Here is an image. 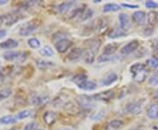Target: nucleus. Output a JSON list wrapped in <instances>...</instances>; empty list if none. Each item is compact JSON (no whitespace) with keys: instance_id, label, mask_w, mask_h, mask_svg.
Masks as SVG:
<instances>
[{"instance_id":"nucleus-17","label":"nucleus","mask_w":158,"mask_h":130,"mask_svg":"<svg viewBox=\"0 0 158 130\" xmlns=\"http://www.w3.org/2000/svg\"><path fill=\"white\" fill-rule=\"evenodd\" d=\"M147 116L151 120H157L158 119V104L153 103L151 105L148 106L147 109Z\"/></svg>"},{"instance_id":"nucleus-49","label":"nucleus","mask_w":158,"mask_h":130,"mask_svg":"<svg viewBox=\"0 0 158 130\" xmlns=\"http://www.w3.org/2000/svg\"><path fill=\"white\" fill-rule=\"evenodd\" d=\"M93 3H95V4H97V3H101V0H94Z\"/></svg>"},{"instance_id":"nucleus-38","label":"nucleus","mask_w":158,"mask_h":130,"mask_svg":"<svg viewBox=\"0 0 158 130\" xmlns=\"http://www.w3.org/2000/svg\"><path fill=\"white\" fill-rule=\"evenodd\" d=\"M67 103V99H64L62 96L57 97L56 99L54 100V105L56 106V107H59L61 106H64Z\"/></svg>"},{"instance_id":"nucleus-43","label":"nucleus","mask_w":158,"mask_h":130,"mask_svg":"<svg viewBox=\"0 0 158 130\" xmlns=\"http://www.w3.org/2000/svg\"><path fill=\"white\" fill-rule=\"evenodd\" d=\"M104 115H105L104 112H99V113H98L95 115L91 116V119L94 120H101L104 117Z\"/></svg>"},{"instance_id":"nucleus-24","label":"nucleus","mask_w":158,"mask_h":130,"mask_svg":"<svg viewBox=\"0 0 158 130\" xmlns=\"http://www.w3.org/2000/svg\"><path fill=\"white\" fill-rule=\"evenodd\" d=\"M18 121L17 117L13 115H5L0 118V124L2 125H11L14 124Z\"/></svg>"},{"instance_id":"nucleus-32","label":"nucleus","mask_w":158,"mask_h":130,"mask_svg":"<svg viewBox=\"0 0 158 130\" xmlns=\"http://www.w3.org/2000/svg\"><path fill=\"white\" fill-rule=\"evenodd\" d=\"M124 121L121 120H113L109 122V127L112 129H118L121 127H123Z\"/></svg>"},{"instance_id":"nucleus-8","label":"nucleus","mask_w":158,"mask_h":130,"mask_svg":"<svg viewBox=\"0 0 158 130\" xmlns=\"http://www.w3.org/2000/svg\"><path fill=\"white\" fill-rule=\"evenodd\" d=\"M37 25L33 21H29L27 24H25L24 26H22V27L19 30V34L21 36H27L29 34H31L32 33H34V31L37 29Z\"/></svg>"},{"instance_id":"nucleus-31","label":"nucleus","mask_w":158,"mask_h":130,"mask_svg":"<svg viewBox=\"0 0 158 130\" xmlns=\"http://www.w3.org/2000/svg\"><path fill=\"white\" fill-rule=\"evenodd\" d=\"M148 21L149 24H156L158 23V11H152L148 14Z\"/></svg>"},{"instance_id":"nucleus-36","label":"nucleus","mask_w":158,"mask_h":130,"mask_svg":"<svg viewBox=\"0 0 158 130\" xmlns=\"http://www.w3.org/2000/svg\"><path fill=\"white\" fill-rule=\"evenodd\" d=\"M83 11H84V8H81V7H77L76 9H73L72 11H70L69 13V19H73V18H75L76 16H78V15L81 16Z\"/></svg>"},{"instance_id":"nucleus-44","label":"nucleus","mask_w":158,"mask_h":130,"mask_svg":"<svg viewBox=\"0 0 158 130\" xmlns=\"http://www.w3.org/2000/svg\"><path fill=\"white\" fill-rule=\"evenodd\" d=\"M153 32H154V27H149L145 28L143 34H144V35H146V36H148V35H150V34H152Z\"/></svg>"},{"instance_id":"nucleus-14","label":"nucleus","mask_w":158,"mask_h":130,"mask_svg":"<svg viewBox=\"0 0 158 130\" xmlns=\"http://www.w3.org/2000/svg\"><path fill=\"white\" fill-rule=\"evenodd\" d=\"M85 44L87 49H90L93 51L94 53H97L101 46V41L98 39H90V40H85Z\"/></svg>"},{"instance_id":"nucleus-4","label":"nucleus","mask_w":158,"mask_h":130,"mask_svg":"<svg viewBox=\"0 0 158 130\" xmlns=\"http://www.w3.org/2000/svg\"><path fill=\"white\" fill-rule=\"evenodd\" d=\"M93 98L92 97H89L87 95H79L77 98V102L79 106L83 109H86L89 110L94 107V102H93Z\"/></svg>"},{"instance_id":"nucleus-55","label":"nucleus","mask_w":158,"mask_h":130,"mask_svg":"<svg viewBox=\"0 0 158 130\" xmlns=\"http://www.w3.org/2000/svg\"><path fill=\"white\" fill-rule=\"evenodd\" d=\"M11 130H16V129H11Z\"/></svg>"},{"instance_id":"nucleus-48","label":"nucleus","mask_w":158,"mask_h":130,"mask_svg":"<svg viewBox=\"0 0 158 130\" xmlns=\"http://www.w3.org/2000/svg\"><path fill=\"white\" fill-rule=\"evenodd\" d=\"M7 3V0H0V5H5Z\"/></svg>"},{"instance_id":"nucleus-41","label":"nucleus","mask_w":158,"mask_h":130,"mask_svg":"<svg viewBox=\"0 0 158 130\" xmlns=\"http://www.w3.org/2000/svg\"><path fill=\"white\" fill-rule=\"evenodd\" d=\"M145 6L148 9H156V8H158V3L149 0V1H147L145 3Z\"/></svg>"},{"instance_id":"nucleus-21","label":"nucleus","mask_w":158,"mask_h":130,"mask_svg":"<svg viewBox=\"0 0 158 130\" xmlns=\"http://www.w3.org/2000/svg\"><path fill=\"white\" fill-rule=\"evenodd\" d=\"M36 65L40 69L45 70V69H48L53 68L55 66V63L50 62V61L43 60V59H38V60H36Z\"/></svg>"},{"instance_id":"nucleus-19","label":"nucleus","mask_w":158,"mask_h":130,"mask_svg":"<svg viewBox=\"0 0 158 130\" xmlns=\"http://www.w3.org/2000/svg\"><path fill=\"white\" fill-rule=\"evenodd\" d=\"M127 32L124 31L123 29L120 28V27H114V28L111 29L108 36L111 39H117V38L125 37V36H127Z\"/></svg>"},{"instance_id":"nucleus-23","label":"nucleus","mask_w":158,"mask_h":130,"mask_svg":"<svg viewBox=\"0 0 158 130\" xmlns=\"http://www.w3.org/2000/svg\"><path fill=\"white\" fill-rule=\"evenodd\" d=\"M118 43H110L105 47L104 48V54L105 56H112L116 51L118 50Z\"/></svg>"},{"instance_id":"nucleus-52","label":"nucleus","mask_w":158,"mask_h":130,"mask_svg":"<svg viewBox=\"0 0 158 130\" xmlns=\"http://www.w3.org/2000/svg\"><path fill=\"white\" fill-rule=\"evenodd\" d=\"M156 98H157V99H158V90L156 91Z\"/></svg>"},{"instance_id":"nucleus-1","label":"nucleus","mask_w":158,"mask_h":130,"mask_svg":"<svg viewBox=\"0 0 158 130\" xmlns=\"http://www.w3.org/2000/svg\"><path fill=\"white\" fill-rule=\"evenodd\" d=\"M130 71L133 76V79L137 83H142L147 78V69L146 65L143 63H135L130 67Z\"/></svg>"},{"instance_id":"nucleus-33","label":"nucleus","mask_w":158,"mask_h":130,"mask_svg":"<svg viewBox=\"0 0 158 130\" xmlns=\"http://www.w3.org/2000/svg\"><path fill=\"white\" fill-rule=\"evenodd\" d=\"M27 44L31 48H34V49H36V48H39L40 47V41L37 38H30L28 40H27Z\"/></svg>"},{"instance_id":"nucleus-13","label":"nucleus","mask_w":158,"mask_h":130,"mask_svg":"<svg viewBox=\"0 0 158 130\" xmlns=\"http://www.w3.org/2000/svg\"><path fill=\"white\" fill-rule=\"evenodd\" d=\"M3 19H4V24L7 27H11L12 25L16 24L18 20L19 19V17L15 13H6L5 15H3Z\"/></svg>"},{"instance_id":"nucleus-54","label":"nucleus","mask_w":158,"mask_h":130,"mask_svg":"<svg viewBox=\"0 0 158 130\" xmlns=\"http://www.w3.org/2000/svg\"><path fill=\"white\" fill-rule=\"evenodd\" d=\"M0 67H1V62H0Z\"/></svg>"},{"instance_id":"nucleus-40","label":"nucleus","mask_w":158,"mask_h":130,"mask_svg":"<svg viewBox=\"0 0 158 130\" xmlns=\"http://www.w3.org/2000/svg\"><path fill=\"white\" fill-rule=\"evenodd\" d=\"M148 84L152 86H156L158 85V71L153 75L152 77L148 80Z\"/></svg>"},{"instance_id":"nucleus-22","label":"nucleus","mask_w":158,"mask_h":130,"mask_svg":"<svg viewBox=\"0 0 158 130\" xmlns=\"http://www.w3.org/2000/svg\"><path fill=\"white\" fill-rule=\"evenodd\" d=\"M95 56L96 53H94L93 51L90 50V49H85L84 50V55H83V59L86 63L88 64H91L95 60Z\"/></svg>"},{"instance_id":"nucleus-11","label":"nucleus","mask_w":158,"mask_h":130,"mask_svg":"<svg viewBox=\"0 0 158 130\" xmlns=\"http://www.w3.org/2000/svg\"><path fill=\"white\" fill-rule=\"evenodd\" d=\"M133 21L138 26H142L146 22V13L143 11H136L132 15Z\"/></svg>"},{"instance_id":"nucleus-9","label":"nucleus","mask_w":158,"mask_h":130,"mask_svg":"<svg viewBox=\"0 0 158 130\" xmlns=\"http://www.w3.org/2000/svg\"><path fill=\"white\" fill-rule=\"evenodd\" d=\"M118 20H119V25H120V28L123 29L124 31H128L131 27H132V23L130 19L129 16L127 13H120L118 16Z\"/></svg>"},{"instance_id":"nucleus-46","label":"nucleus","mask_w":158,"mask_h":130,"mask_svg":"<svg viewBox=\"0 0 158 130\" xmlns=\"http://www.w3.org/2000/svg\"><path fill=\"white\" fill-rule=\"evenodd\" d=\"M6 34H7V32H6V30H4V29H0V40H1V39H3V38L6 36Z\"/></svg>"},{"instance_id":"nucleus-29","label":"nucleus","mask_w":158,"mask_h":130,"mask_svg":"<svg viewBox=\"0 0 158 130\" xmlns=\"http://www.w3.org/2000/svg\"><path fill=\"white\" fill-rule=\"evenodd\" d=\"M108 27V19L106 18H100L98 21L96 25V30L100 31L103 29H106Z\"/></svg>"},{"instance_id":"nucleus-42","label":"nucleus","mask_w":158,"mask_h":130,"mask_svg":"<svg viewBox=\"0 0 158 130\" xmlns=\"http://www.w3.org/2000/svg\"><path fill=\"white\" fill-rule=\"evenodd\" d=\"M113 59V57H111V56H105V55H102L100 57L98 58V61L99 62H106L111 61Z\"/></svg>"},{"instance_id":"nucleus-2","label":"nucleus","mask_w":158,"mask_h":130,"mask_svg":"<svg viewBox=\"0 0 158 130\" xmlns=\"http://www.w3.org/2000/svg\"><path fill=\"white\" fill-rule=\"evenodd\" d=\"M4 58L9 62L23 63L27 59V54L22 51H9L4 54Z\"/></svg>"},{"instance_id":"nucleus-7","label":"nucleus","mask_w":158,"mask_h":130,"mask_svg":"<svg viewBox=\"0 0 158 130\" xmlns=\"http://www.w3.org/2000/svg\"><path fill=\"white\" fill-rule=\"evenodd\" d=\"M72 46V41L69 39H62L55 43V47L59 53H65Z\"/></svg>"},{"instance_id":"nucleus-26","label":"nucleus","mask_w":158,"mask_h":130,"mask_svg":"<svg viewBox=\"0 0 158 130\" xmlns=\"http://www.w3.org/2000/svg\"><path fill=\"white\" fill-rule=\"evenodd\" d=\"M80 89L85 90H93L97 88V84L93 81L90 80H86L85 82H84L81 85L78 86Z\"/></svg>"},{"instance_id":"nucleus-50","label":"nucleus","mask_w":158,"mask_h":130,"mask_svg":"<svg viewBox=\"0 0 158 130\" xmlns=\"http://www.w3.org/2000/svg\"><path fill=\"white\" fill-rule=\"evenodd\" d=\"M3 77H4V75H3V73L0 71V79H2V78H3Z\"/></svg>"},{"instance_id":"nucleus-39","label":"nucleus","mask_w":158,"mask_h":130,"mask_svg":"<svg viewBox=\"0 0 158 130\" xmlns=\"http://www.w3.org/2000/svg\"><path fill=\"white\" fill-rule=\"evenodd\" d=\"M31 115H32V112L30 110H23V111L18 113V119H27V118H29Z\"/></svg>"},{"instance_id":"nucleus-30","label":"nucleus","mask_w":158,"mask_h":130,"mask_svg":"<svg viewBox=\"0 0 158 130\" xmlns=\"http://www.w3.org/2000/svg\"><path fill=\"white\" fill-rule=\"evenodd\" d=\"M93 16V11L90 9V8H87V9H85L83 11V13L81 14V16H80V20L81 21H87V20H89L90 18Z\"/></svg>"},{"instance_id":"nucleus-3","label":"nucleus","mask_w":158,"mask_h":130,"mask_svg":"<svg viewBox=\"0 0 158 130\" xmlns=\"http://www.w3.org/2000/svg\"><path fill=\"white\" fill-rule=\"evenodd\" d=\"M143 100H136L129 102L126 106V112L132 115H138L142 112Z\"/></svg>"},{"instance_id":"nucleus-5","label":"nucleus","mask_w":158,"mask_h":130,"mask_svg":"<svg viewBox=\"0 0 158 130\" xmlns=\"http://www.w3.org/2000/svg\"><path fill=\"white\" fill-rule=\"evenodd\" d=\"M114 97H115V92L113 90H109L94 94L92 98L94 100H97V101H110Z\"/></svg>"},{"instance_id":"nucleus-53","label":"nucleus","mask_w":158,"mask_h":130,"mask_svg":"<svg viewBox=\"0 0 158 130\" xmlns=\"http://www.w3.org/2000/svg\"><path fill=\"white\" fill-rule=\"evenodd\" d=\"M61 130H70V129H68V128H64V129H61Z\"/></svg>"},{"instance_id":"nucleus-45","label":"nucleus","mask_w":158,"mask_h":130,"mask_svg":"<svg viewBox=\"0 0 158 130\" xmlns=\"http://www.w3.org/2000/svg\"><path fill=\"white\" fill-rule=\"evenodd\" d=\"M120 6H123V7H126V8H129V9H135V8L139 7L136 5H130V4H121Z\"/></svg>"},{"instance_id":"nucleus-28","label":"nucleus","mask_w":158,"mask_h":130,"mask_svg":"<svg viewBox=\"0 0 158 130\" xmlns=\"http://www.w3.org/2000/svg\"><path fill=\"white\" fill-rule=\"evenodd\" d=\"M40 54L42 57H51L54 56V50H53V48L51 47H49V46H44L42 48H40Z\"/></svg>"},{"instance_id":"nucleus-47","label":"nucleus","mask_w":158,"mask_h":130,"mask_svg":"<svg viewBox=\"0 0 158 130\" xmlns=\"http://www.w3.org/2000/svg\"><path fill=\"white\" fill-rule=\"evenodd\" d=\"M4 24V19H3V15L0 14V27Z\"/></svg>"},{"instance_id":"nucleus-27","label":"nucleus","mask_w":158,"mask_h":130,"mask_svg":"<svg viewBox=\"0 0 158 130\" xmlns=\"http://www.w3.org/2000/svg\"><path fill=\"white\" fill-rule=\"evenodd\" d=\"M71 80L74 84H76L77 86H79L88 79H87V76L85 74H77L76 76H74Z\"/></svg>"},{"instance_id":"nucleus-10","label":"nucleus","mask_w":158,"mask_h":130,"mask_svg":"<svg viewBox=\"0 0 158 130\" xmlns=\"http://www.w3.org/2000/svg\"><path fill=\"white\" fill-rule=\"evenodd\" d=\"M139 48V41L138 40H132L128 42L127 45H125L122 48H121V54L123 55H129L131 53H133L134 51H135L137 48Z\"/></svg>"},{"instance_id":"nucleus-34","label":"nucleus","mask_w":158,"mask_h":130,"mask_svg":"<svg viewBox=\"0 0 158 130\" xmlns=\"http://www.w3.org/2000/svg\"><path fill=\"white\" fill-rule=\"evenodd\" d=\"M24 130H44L37 122L33 121V122H29L28 124H27L24 128Z\"/></svg>"},{"instance_id":"nucleus-51","label":"nucleus","mask_w":158,"mask_h":130,"mask_svg":"<svg viewBox=\"0 0 158 130\" xmlns=\"http://www.w3.org/2000/svg\"><path fill=\"white\" fill-rule=\"evenodd\" d=\"M128 130H143V129H141V128H131V129H128Z\"/></svg>"},{"instance_id":"nucleus-35","label":"nucleus","mask_w":158,"mask_h":130,"mask_svg":"<svg viewBox=\"0 0 158 130\" xmlns=\"http://www.w3.org/2000/svg\"><path fill=\"white\" fill-rule=\"evenodd\" d=\"M11 93H12V90L11 89H9V88L0 90V101L4 100L6 99H8L11 95Z\"/></svg>"},{"instance_id":"nucleus-15","label":"nucleus","mask_w":158,"mask_h":130,"mask_svg":"<svg viewBox=\"0 0 158 130\" xmlns=\"http://www.w3.org/2000/svg\"><path fill=\"white\" fill-rule=\"evenodd\" d=\"M118 80V75L114 72H111L106 75L104 78H102L100 81V85L102 86H108V85H113Z\"/></svg>"},{"instance_id":"nucleus-37","label":"nucleus","mask_w":158,"mask_h":130,"mask_svg":"<svg viewBox=\"0 0 158 130\" xmlns=\"http://www.w3.org/2000/svg\"><path fill=\"white\" fill-rule=\"evenodd\" d=\"M147 65L150 68L157 69L158 68V58L157 57H151L147 60Z\"/></svg>"},{"instance_id":"nucleus-25","label":"nucleus","mask_w":158,"mask_h":130,"mask_svg":"<svg viewBox=\"0 0 158 130\" xmlns=\"http://www.w3.org/2000/svg\"><path fill=\"white\" fill-rule=\"evenodd\" d=\"M121 9V6H119L118 4H114V3H108L104 6L103 8V12L106 13V12H112V11H119Z\"/></svg>"},{"instance_id":"nucleus-6","label":"nucleus","mask_w":158,"mask_h":130,"mask_svg":"<svg viewBox=\"0 0 158 130\" xmlns=\"http://www.w3.org/2000/svg\"><path fill=\"white\" fill-rule=\"evenodd\" d=\"M31 104L36 106V107H42L47 105L49 102V97L47 95H39V94H34L31 97Z\"/></svg>"},{"instance_id":"nucleus-18","label":"nucleus","mask_w":158,"mask_h":130,"mask_svg":"<svg viewBox=\"0 0 158 130\" xmlns=\"http://www.w3.org/2000/svg\"><path fill=\"white\" fill-rule=\"evenodd\" d=\"M74 5H76L75 1H66V2H63L62 4L58 5L56 6V10L59 13H65L69 11Z\"/></svg>"},{"instance_id":"nucleus-12","label":"nucleus","mask_w":158,"mask_h":130,"mask_svg":"<svg viewBox=\"0 0 158 130\" xmlns=\"http://www.w3.org/2000/svg\"><path fill=\"white\" fill-rule=\"evenodd\" d=\"M83 55H84V50L80 48H73L72 50H70V52L67 56V58L70 62H75V61H78L79 59L83 58Z\"/></svg>"},{"instance_id":"nucleus-20","label":"nucleus","mask_w":158,"mask_h":130,"mask_svg":"<svg viewBox=\"0 0 158 130\" xmlns=\"http://www.w3.org/2000/svg\"><path fill=\"white\" fill-rule=\"evenodd\" d=\"M19 46V42L14 39H8L6 41L0 43V48L4 49H13Z\"/></svg>"},{"instance_id":"nucleus-16","label":"nucleus","mask_w":158,"mask_h":130,"mask_svg":"<svg viewBox=\"0 0 158 130\" xmlns=\"http://www.w3.org/2000/svg\"><path fill=\"white\" fill-rule=\"evenodd\" d=\"M43 120L48 126H52L56 121V113L52 111H48L43 114Z\"/></svg>"}]
</instances>
